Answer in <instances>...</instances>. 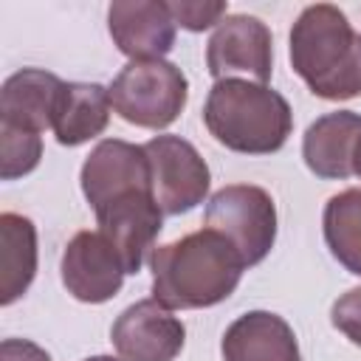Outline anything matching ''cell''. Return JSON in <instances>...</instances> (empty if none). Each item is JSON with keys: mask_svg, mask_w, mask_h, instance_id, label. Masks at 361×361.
Masks as SVG:
<instances>
[{"mask_svg": "<svg viewBox=\"0 0 361 361\" xmlns=\"http://www.w3.org/2000/svg\"><path fill=\"white\" fill-rule=\"evenodd\" d=\"M152 299L169 310L212 307L228 299L245 271L237 248L214 228L192 231L149 254Z\"/></svg>", "mask_w": 361, "mask_h": 361, "instance_id": "6da1fadb", "label": "cell"}, {"mask_svg": "<svg viewBox=\"0 0 361 361\" xmlns=\"http://www.w3.org/2000/svg\"><path fill=\"white\" fill-rule=\"evenodd\" d=\"M290 65L327 102L361 93V34L338 6H307L290 28Z\"/></svg>", "mask_w": 361, "mask_h": 361, "instance_id": "7a4b0ae2", "label": "cell"}, {"mask_svg": "<svg viewBox=\"0 0 361 361\" xmlns=\"http://www.w3.org/2000/svg\"><path fill=\"white\" fill-rule=\"evenodd\" d=\"M203 124L223 147L243 155H271L285 147L293 113L282 93L248 79H220L203 104Z\"/></svg>", "mask_w": 361, "mask_h": 361, "instance_id": "3957f363", "label": "cell"}, {"mask_svg": "<svg viewBox=\"0 0 361 361\" xmlns=\"http://www.w3.org/2000/svg\"><path fill=\"white\" fill-rule=\"evenodd\" d=\"M113 110L144 130L169 127L189 99V82L183 71L166 59L127 62L107 87Z\"/></svg>", "mask_w": 361, "mask_h": 361, "instance_id": "277c9868", "label": "cell"}, {"mask_svg": "<svg viewBox=\"0 0 361 361\" xmlns=\"http://www.w3.org/2000/svg\"><path fill=\"white\" fill-rule=\"evenodd\" d=\"M206 228L223 234L240 254L243 265L262 262L276 240V206L262 186L231 183L217 189L206 203Z\"/></svg>", "mask_w": 361, "mask_h": 361, "instance_id": "5b68a950", "label": "cell"}, {"mask_svg": "<svg viewBox=\"0 0 361 361\" xmlns=\"http://www.w3.org/2000/svg\"><path fill=\"white\" fill-rule=\"evenodd\" d=\"M149 183L158 209L169 217L192 212L209 195V166L200 152L180 135H155L144 144Z\"/></svg>", "mask_w": 361, "mask_h": 361, "instance_id": "8992f818", "label": "cell"}, {"mask_svg": "<svg viewBox=\"0 0 361 361\" xmlns=\"http://www.w3.org/2000/svg\"><path fill=\"white\" fill-rule=\"evenodd\" d=\"M274 65V42L271 31L259 17L251 14H228L206 45V68L220 79H248L268 85Z\"/></svg>", "mask_w": 361, "mask_h": 361, "instance_id": "52a82bcc", "label": "cell"}, {"mask_svg": "<svg viewBox=\"0 0 361 361\" xmlns=\"http://www.w3.org/2000/svg\"><path fill=\"white\" fill-rule=\"evenodd\" d=\"M110 341L124 361H175L183 350L186 327L158 299H141L118 313Z\"/></svg>", "mask_w": 361, "mask_h": 361, "instance_id": "ba28073f", "label": "cell"}, {"mask_svg": "<svg viewBox=\"0 0 361 361\" xmlns=\"http://www.w3.org/2000/svg\"><path fill=\"white\" fill-rule=\"evenodd\" d=\"M62 285L68 293L87 305H102L121 290L127 276L124 262L113 243L96 231H79L71 237L62 254Z\"/></svg>", "mask_w": 361, "mask_h": 361, "instance_id": "9c48e42d", "label": "cell"}, {"mask_svg": "<svg viewBox=\"0 0 361 361\" xmlns=\"http://www.w3.org/2000/svg\"><path fill=\"white\" fill-rule=\"evenodd\" d=\"M96 223H99V231L118 251L124 271L138 274L144 265V257L152 251L161 234L164 212L158 209L152 192L141 189V192H127L104 203L102 209H96Z\"/></svg>", "mask_w": 361, "mask_h": 361, "instance_id": "30bf717a", "label": "cell"}, {"mask_svg": "<svg viewBox=\"0 0 361 361\" xmlns=\"http://www.w3.org/2000/svg\"><path fill=\"white\" fill-rule=\"evenodd\" d=\"M79 180H82V192L87 203L93 206V212L127 192H141V189L152 192L149 161H147L144 147L121 141V138L99 141L85 158Z\"/></svg>", "mask_w": 361, "mask_h": 361, "instance_id": "8fae6325", "label": "cell"}, {"mask_svg": "<svg viewBox=\"0 0 361 361\" xmlns=\"http://www.w3.org/2000/svg\"><path fill=\"white\" fill-rule=\"evenodd\" d=\"M110 37L130 62L164 59L175 45V20L164 0H116L107 8Z\"/></svg>", "mask_w": 361, "mask_h": 361, "instance_id": "7c38bea8", "label": "cell"}, {"mask_svg": "<svg viewBox=\"0 0 361 361\" xmlns=\"http://www.w3.org/2000/svg\"><path fill=\"white\" fill-rule=\"evenodd\" d=\"M361 141V116L336 110L316 118L302 138V158L307 169L324 180H344L355 175V149Z\"/></svg>", "mask_w": 361, "mask_h": 361, "instance_id": "4fadbf2b", "label": "cell"}, {"mask_svg": "<svg viewBox=\"0 0 361 361\" xmlns=\"http://www.w3.org/2000/svg\"><path fill=\"white\" fill-rule=\"evenodd\" d=\"M223 361H302L293 327L271 310H248L220 341Z\"/></svg>", "mask_w": 361, "mask_h": 361, "instance_id": "5bb4252c", "label": "cell"}, {"mask_svg": "<svg viewBox=\"0 0 361 361\" xmlns=\"http://www.w3.org/2000/svg\"><path fill=\"white\" fill-rule=\"evenodd\" d=\"M65 82L39 68H23L3 82L0 90V121L31 133L54 127V113L59 104Z\"/></svg>", "mask_w": 361, "mask_h": 361, "instance_id": "9a60e30c", "label": "cell"}, {"mask_svg": "<svg viewBox=\"0 0 361 361\" xmlns=\"http://www.w3.org/2000/svg\"><path fill=\"white\" fill-rule=\"evenodd\" d=\"M110 107L107 87L96 82H65L51 130L62 147H79L104 133Z\"/></svg>", "mask_w": 361, "mask_h": 361, "instance_id": "2e32d148", "label": "cell"}, {"mask_svg": "<svg viewBox=\"0 0 361 361\" xmlns=\"http://www.w3.org/2000/svg\"><path fill=\"white\" fill-rule=\"evenodd\" d=\"M0 305L17 302L37 274V228L28 217L3 212L0 214Z\"/></svg>", "mask_w": 361, "mask_h": 361, "instance_id": "e0dca14e", "label": "cell"}, {"mask_svg": "<svg viewBox=\"0 0 361 361\" xmlns=\"http://www.w3.org/2000/svg\"><path fill=\"white\" fill-rule=\"evenodd\" d=\"M324 243L330 254L355 276H361V186L333 195L324 206Z\"/></svg>", "mask_w": 361, "mask_h": 361, "instance_id": "ac0fdd59", "label": "cell"}, {"mask_svg": "<svg viewBox=\"0 0 361 361\" xmlns=\"http://www.w3.org/2000/svg\"><path fill=\"white\" fill-rule=\"evenodd\" d=\"M42 158V138L39 133L3 124L0 121V178L14 180L37 169Z\"/></svg>", "mask_w": 361, "mask_h": 361, "instance_id": "d6986e66", "label": "cell"}, {"mask_svg": "<svg viewBox=\"0 0 361 361\" xmlns=\"http://www.w3.org/2000/svg\"><path fill=\"white\" fill-rule=\"evenodd\" d=\"M166 6L172 11L175 25L186 31H206L228 17V6L223 0H172Z\"/></svg>", "mask_w": 361, "mask_h": 361, "instance_id": "ffe728a7", "label": "cell"}, {"mask_svg": "<svg viewBox=\"0 0 361 361\" xmlns=\"http://www.w3.org/2000/svg\"><path fill=\"white\" fill-rule=\"evenodd\" d=\"M330 319L336 330H341L353 344L361 347V288H350L347 293H341L333 302Z\"/></svg>", "mask_w": 361, "mask_h": 361, "instance_id": "44dd1931", "label": "cell"}, {"mask_svg": "<svg viewBox=\"0 0 361 361\" xmlns=\"http://www.w3.org/2000/svg\"><path fill=\"white\" fill-rule=\"evenodd\" d=\"M0 361H51V355L28 338H3Z\"/></svg>", "mask_w": 361, "mask_h": 361, "instance_id": "7402d4cb", "label": "cell"}, {"mask_svg": "<svg viewBox=\"0 0 361 361\" xmlns=\"http://www.w3.org/2000/svg\"><path fill=\"white\" fill-rule=\"evenodd\" d=\"M355 175L361 178V141H358V149H355Z\"/></svg>", "mask_w": 361, "mask_h": 361, "instance_id": "603a6c76", "label": "cell"}, {"mask_svg": "<svg viewBox=\"0 0 361 361\" xmlns=\"http://www.w3.org/2000/svg\"><path fill=\"white\" fill-rule=\"evenodd\" d=\"M85 361H118V358H113V355H90Z\"/></svg>", "mask_w": 361, "mask_h": 361, "instance_id": "cb8c5ba5", "label": "cell"}]
</instances>
